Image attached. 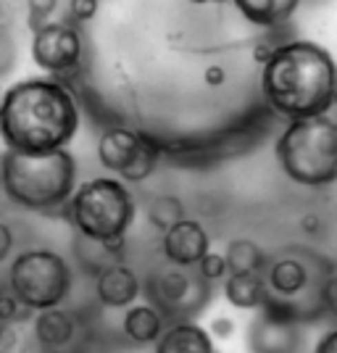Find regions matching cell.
I'll use <instances>...</instances> for the list:
<instances>
[{
  "instance_id": "83f0119b",
  "label": "cell",
  "mask_w": 337,
  "mask_h": 353,
  "mask_svg": "<svg viewBox=\"0 0 337 353\" xmlns=\"http://www.w3.org/2000/svg\"><path fill=\"white\" fill-rule=\"evenodd\" d=\"M203 82L208 88H221V85L227 82V69H224L221 63H211L203 72Z\"/></svg>"
},
{
  "instance_id": "44dd1931",
  "label": "cell",
  "mask_w": 337,
  "mask_h": 353,
  "mask_svg": "<svg viewBox=\"0 0 337 353\" xmlns=\"http://www.w3.org/2000/svg\"><path fill=\"white\" fill-rule=\"evenodd\" d=\"M198 274L208 280L211 285L214 282H224L227 280V274H229V266H227V259H224V253H216V250H208L203 259L198 261Z\"/></svg>"
},
{
  "instance_id": "5bb4252c",
  "label": "cell",
  "mask_w": 337,
  "mask_h": 353,
  "mask_svg": "<svg viewBox=\"0 0 337 353\" xmlns=\"http://www.w3.org/2000/svg\"><path fill=\"white\" fill-rule=\"evenodd\" d=\"M224 298L240 311H258L269 303V285L264 272H235L224 280Z\"/></svg>"
},
{
  "instance_id": "ffe728a7",
  "label": "cell",
  "mask_w": 337,
  "mask_h": 353,
  "mask_svg": "<svg viewBox=\"0 0 337 353\" xmlns=\"http://www.w3.org/2000/svg\"><path fill=\"white\" fill-rule=\"evenodd\" d=\"M30 314V309L19 301V295L11 290V285H0V322L14 324L19 319H24Z\"/></svg>"
},
{
  "instance_id": "4fadbf2b",
  "label": "cell",
  "mask_w": 337,
  "mask_h": 353,
  "mask_svg": "<svg viewBox=\"0 0 337 353\" xmlns=\"http://www.w3.org/2000/svg\"><path fill=\"white\" fill-rule=\"evenodd\" d=\"M156 353H216L211 332L192 319L169 322L163 335L156 340Z\"/></svg>"
},
{
  "instance_id": "8992f818",
  "label": "cell",
  "mask_w": 337,
  "mask_h": 353,
  "mask_svg": "<svg viewBox=\"0 0 337 353\" xmlns=\"http://www.w3.org/2000/svg\"><path fill=\"white\" fill-rule=\"evenodd\" d=\"M72 266L50 248L21 250L11 261L8 285L30 311L61 306L72 293Z\"/></svg>"
},
{
  "instance_id": "7a4b0ae2",
  "label": "cell",
  "mask_w": 337,
  "mask_h": 353,
  "mask_svg": "<svg viewBox=\"0 0 337 353\" xmlns=\"http://www.w3.org/2000/svg\"><path fill=\"white\" fill-rule=\"evenodd\" d=\"M261 92L269 108L290 121L329 114L337 105V61L311 40L277 43L261 69Z\"/></svg>"
},
{
  "instance_id": "4dcf8cb0",
  "label": "cell",
  "mask_w": 337,
  "mask_h": 353,
  "mask_svg": "<svg viewBox=\"0 0 337 353\" xmlns=\"http://www.w3.org/2000/svg\"><path fill=\"white\" fill-rule=\"evenodd\" d=\"M190 3H195V6H203V3H211V0H190Z\"/></svg>"
},
{
  "instance_id": "6da1fadb",
  "label": "cell",
  "mask_w": 337,
  "mask_h": 353,
  "mask_svg": "<svg viewBox=\"0 0 337 353\" xmlns=\"http://www.w3.org/2000/svg\"><path fill=\"white\" fill-rule=\"evenodd\" d=\"M79 119L76 98L59 77H30L0 98V140L6 150H59L74 140Z\"/></svg>"
},
{
  "instance_id": "2e32d148",
  "label": "cell",
  "mask_w": 337,
  "mask_h": 353,
  "mask_svg": "<svg viewBox=\"0 0 337 353\" xmlns=\"http://www.w3.org/2000/svg\"><path fill=\"white\" fill-rule=\"evenodd\" d=\"M121 330L134 345H150V343L156 345V340L166 330V319L153 303H132L124 314Z\"/></svg>"
},
{
  "instance_id": "1f68e13d",
  "label": "cell",
  "mask_w": 337,
  "mask_h": 353,
  "mask_svg": "<svg viewBox=\"0 0 337 353\" xmlns=\"http://www.w3.org/2000/svg\"><path fill=\"white\" fill-rule=\"evenodd\" d=\"M211 3H227V0H211Z\"/></svg>"
},
{
  "instance_id": "f546056e",
  "label": "cell",
  "mask_w": 337,
  "mask_h": 353,
  "mask_svg": "<svg viewBox=\"0 0 337 353\" xmlns=\"http://www.w3.org/2000/svg\"><path fill=\"white\" fill-rule=\"evenodd\" d=\"M314 353H337V327L324 332L322 338H319V343H316Z\"/></svg>"
},
{
  "instance_id": "4316f807",
  "label": "cell",
  "mask_w": 337,
  "mask_h": 353,
  "mask_svg": "<svg viewBox=\"0 0 337 353\" xmlns=\"http://www.w3.org/2000/svg\"><path fill=\"white\" fill-rule=\"evenodd\" d=\"M14 243H16V237H14V230L6 224V221H0V264L11 256V250H14Z\"/></svg>"
},
{
  "instance_id": "277c9868",
  "label": "cell",
  "mask_w": 337,
  "mask_h": 353,
  "mask_svg": "<svg viewBox=\"0 0 337 353\" xmlns=\"http://www.w3.org/2000/svg\"><path fill=\"white\" fill-rule=\"evenodd\" d=\"M282 172L300 188L337 182V121L332 117L293 119L274 143Z\"/></svg>"
},
{
  "instance_id": "cb8c5ba5",
  "label": "cell",
  "mask_w": 337,
  "mask_h": 353,
  "mask_svg": "<svg viewBox=\"0 0 337 353\" xmlns=\"http://www.w3.org/2000/svg\"><path fill=\"white\" fill-rule=\"evenodd\" d=\"M98 0H69V16L76 24H88L98 14Z\"/></svg>"
},
{
  "instance_id": "30bf717a",
  "label": "cell",
  "mask_w": 337,
  "mask_h": 353,
  "mask_svg": "<svg viewBox=\"0 0 337 353\" xmlns=\"http://www.w3.org/2000/svg\"><path fill=\"white\" fill-rule=\"evenodd\" d=\"M300 319H295L287 309L269 298L264 309L256 311L248 324V351L250 353H300L303 330Z\"/></svg>"
},
{
  "instance_id": "9c48e42d",
  "label": "cell",
  "mask_w": 337,
  "mask_h": 353,
  "mask_svg": "<svg viewBox=\"0 0 337 353\" xmlns=\"http://www.w3.org/2000/svg\"><path fill=\"white\" fill-rule=\"evenodd\" d=\"M85 56L82 34L72 21H48L32 32V61L50 77L74 74Z\"/></svg>"
},
{
  "instance_id": "d6986e66",
  "label": "cell",
  "mask_w": 337,
  "mask_h": 353,
  "mask_svg": "<svg viewBox=\"0 0 337 353\" xmlns=\"http://www.w3.org/2000/svg\"><path fill=\"white\" fill-rule=\"evenodd\" d=\"M179 219H185V203H182V198L169 195V192L150 198V203H147V221H150L153 230L166 232Z\"/></svg>"
},
{
  "instance_id": "ba28073f",
  "label": "cell",
  "mask_w": 337,
  "mask_h": 353,
  "mask_svg": "<svg viewBox=\"0 0 337 353\" xmlns=\"http://www.w3.org/2000/svg\"><path fill=\"white\" fill-rule=\"evenodd\" d=\"M98 161L103 169L119 174L121 182H145L161 161V145L150 134L127 124L105 127L98 137Z\"/></svg>"
},
{
  "instance_id": "52a82bcc",
  "label": "cell",
  "mask_w": 337,
  "mask_h": 353,
  "mask_svg": "<svg viewBox=\"0 0 337 353\" xmlns=\"http://www.w3.org/2000/svg\"><path fill=\"white\" fill-rule=\"evenodd\" d=\"M147 303L163 314L166 324L192 319L211 301V282L198 274L195 266L169 264L153 272L145 282Z\"/></svg>"
},
{
  "instance_id": "5b68a950",
  "label": "cell",
  "mask_w": 337,
  "mask_h": 353,
  "mask_svg": "<svg viewBox=\"0 0 337 353\" xmlns=\"http://www.w3.org/2000/svg\"><path fill=\"white\" fill-rule=\"evenodd\" d=\"M63 214L79 235L92 240H111L130 232L137 203L127 182L116 176H95L74 190Z\"/></svg>"
},
{
  "instance_id": "e0dca14e",
  "label": "cell",
  "mask_w": 337,
  "mask_h": 353,
  "mask_svg": "<svg viewBox=\"0 0 337 353\" xmlns=\"http://www.w3.org/2000/svg\"><path fill=\"white\" fill-rule=\"evenodd\" d=\"M32 330H34V338H37L40 345H45V348H63V345L72 343L76 324H74V316L69 311L53 306V309L37 311Z\"/></svg>"
},
{
  "instance_id": "9a60e30c",
  "label": "cell",
  "mask_w": 337,
  "mask_h": 353,
  "mask_svg": "<svg viewBox=\"0 0 337 353\" xmlns=\"http://www.w3.org/2000/svg\"><path fill=\"white\" fill-rule=\"evenodd\" d=\"M232 3L248 24L277 30L293 19L303 0H232Z\"/></svg>"
},
{
  "instance_id": "8fae6325",
  "label": "cell",
  "mask_w": 337,
  "mask_h": 353,
  "mask_svg": "<svg viewBox=\"0 0 337 353\" xmlns=\"http://www.w3.org/2000/svg\"><path fill=\"white\" fill-rule=\"evenodd\" d=\"M211 250V237L198 219H179L174 227L161 232V253L169 264L198 266V261Z\"/></svg>"
},
{
  "instance_id": "7c38bea8",
  "label": "cell",
  "mask_w": 337,
  "mask_h": 353,
  "mask_svg": "<svg viewBox=\"0 0 337 353\" xmlns=\"http://www.w3.org/2000/svg\"><path fill=\"white\" fill-rule=\"evenodd\" d=\"M143 293V282L134 274L132 266L124 261L105 266L95 277V295L105 309H130Z\"/></svg>"
},
{
  "instance_id": "ac0fdd59",
  "label": "cell",
  "mask_w": 337,
  "mask_h": 353,
  "mask_svg": "<svg viewBox=\"0 0 337 353\" xmlns=\"http://www.w3.org/2000/svg\"><path fill=\"white\" fill-rule=\"evenodd\" d=\"M224 259L229 266V274L235 272H264L269 264V256H266L258 243H253L248 237H235L227 243L224 248Z\"/></svg>"
},
{
  "instance_id": "484cf974",
  "label": "cell",
  "mask_w": 337,
  "mask_h": 353,
  "mask_svg": "<svg viewBox=\"0 0 337 353\" xmlns=\"http://www.w3.org/2000/svg\"><path fill=\"white\" fill-rule=\"evenodd\" d=\"M14 69V43L8 40V32L0 30V74Z\"/></svg>"
},
{
  "instance_id": "d4e9b609",
  "label": "cell",
  "mask_w": 337,
  "mask_h": 353,
  "mask_svg": "<svg viewBox=\"0 0 337 353\" xmlns=\"http://www.w3.org/2000/svg\"><path fill=\"white\" fill-rule=\"evenodd\" d=\"M235 327H237L235 319H229V316H214L208 332H211V338H216V340H229L235 335Z\"/></svg>"
},
{
  "instance_id": "3957f363",
  "label": "cell",
  "mask_w": 337,
  "mask_h": 353,
  "mask_svg": "<svg viewBox=\"0 0 337 353\" xmlns=\"http://www.w3.org/2000/svg\"><path fill=\"white\" fill-rule=\"evenodd\" d=\"M0 185L14 206L53 214L66 208L76 190V159L69 148L48 153L6 150L0 159Z\"/></svg>"
},
{
  "instance_id": "7402d4cb",
  "label": "cell",
  "mask_w": 337,
  "mask_h": 353,
  "mask_svg": "<svg viewBox=\"0 0 337 353\" xmlns=\"http://www.w3.org/2000/svg\"><path fill=\"white\" fill-rule=\"evenodd\" d=\"M56 8H59V0H27V24H30V30H40L43 24L50 21V16L56 14Z\"/></svg>"
},
{
  "instance_id": "f1b7e54d",
  "label": "cell",
  "mask_w": 337,
  "mask_h": 353,
  "mask_svg": "<svg viewBox=\"0 0 337 353\" xmlns=\"http://www.w3.org/2000/svg\"><path fill=\"white\" fill-rule=\"evenodd\" d=\"M298 227H300V230H303V232H306V235H319V232H322V216H319V214H303V216H300V221H298Z\"/></svg>"
},
{
  "instance_id": "603a6c76",
  "label": "cell",
  "mask_w": 337,
  "mask_h": 353,
  "mask_svg": "<svg viewBox=\"0 0 337 353\" xmlns=\"http://www.w3.org/2000/svg\"><path fill=\"white\" fill-rule=\"evenodd\" d=\"M322 309L327 316L337 319V269H332L322 282Z\"/></svg>"
}]
</instances>
